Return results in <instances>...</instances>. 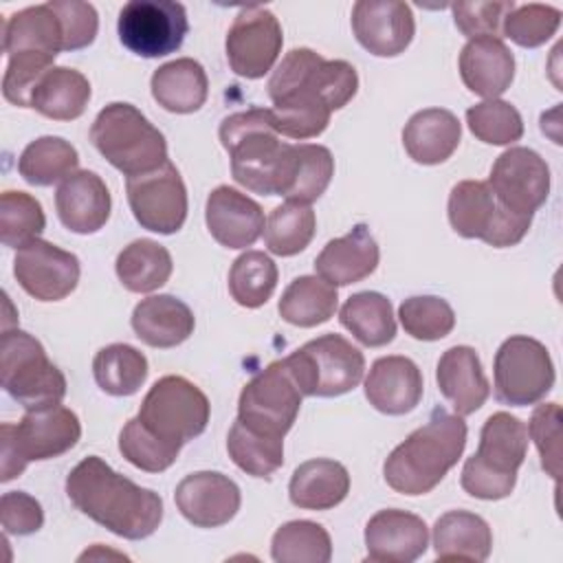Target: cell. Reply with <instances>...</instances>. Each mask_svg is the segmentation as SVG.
Returning <instances> with one entry per match:
<instances>
[{
  "mask_svg": "<svg viewBox=\"0 0 563 563\" xmlns=\"http://www.w3.org/2000/svg\"><path fill=\"white\" fill-rule=\"evenodd\" d=\"M66 495L95 523L130 541L154 534L163 521L161 495L123 477L99 455L84 457L68 473Z\"/></svg>",
  "mask_w": 563,
  "mask_h": 563,
  "instance_id": "1",
  "label": "cell"
},
{
  "mask_svg": "<svg viewBox=\"0 0 563 563\" xmlns=\"http://www.w3.org/2000/svg\"><path fill=\"white\" fill-rule=\"evenodd\" d=\"M466 422L446 409H433L427 424L409 433L383 464L385 482L402 495L433 490L457 464L466 446Z\"/></svg>",
  "mask_w": 563,
  "mask_h": 563,
  "instance_id": "2",
  "label": "cell"
},
{
  "mask_svg": "<svg viewBox=\"0 0 563 563\" xmlns=\"http://www.w3.org/2000/svg\"><path fill=\"white\" fill-rule=\"evenodd\" d=\"M218 134L231 158L233 180L249 191L279 196L290 143L279 141L268 108H251L224 117Z\"/></svg>",
  "mask_w": 563,
  "mask_h": 563,
  "instance_id": "3",
  "label": "cell"
},
{
  "mask_svg": "<svg viewBox=\"0 0 563 563\" xmlns=\"http://www.w3.org/2000/svg\"><path fill=\"white\" fill-rule=\"evenodd\" d=\"M528 427L508 411H495L479 431L477 451L464 462L460 484L477 499L495 501L512 493L528 453Z\"/></svg>",
  "mask_w": 563,
  "mask_h": 563,
  "instance_id": "4",
  "label": "cell"
},
{
  "mask_svg": "<svg viewBox=\"0 0 563 563\" xmlns=\"http://www.w3.org/2000/svg\"><path fill=\"white\" fill-rule=\"evenodd\" d=\"M90 141L128 178L158 169L169 161L163 132L132 103H108L90 125Z\"/></svg>",
  "mask_w": 563,
  "mask_h": 563,
  "instance_id": "5",
  "label": "cell"
},
{
  "mask_svg": "<svg viewBox=\"0 0 563 563\" xmlns=\"http://www.w3.org/2000/svg\"><path fill=\"white\" fill-rule=\"evenodd\" d=\"M81 438V424L75 411L59 402L26 409L18 424L0 427L2 475L0 482H11L22 475L29 462L59 457L70 451Z\"/></svg>",
  "mask_w": 563,
  "mask_h": 563,
  "instance_id": "6",
  "label": "cell"
},
{
  "mask_svg": "<svg viewBox=\"0 0 563 563\" xmlns=\"http://www.w3.org/2000/svg\"><path fill=\"white\" fill-rule=\"evenodd\" d=\"M303 396L332 398L352 391L365 374V356L341 334H321L284 358Z\"/></svg>",
  "mask_w": 563,
  "mask_h": 563,
  "instance_id": "7",
  "label": "cell"
},
{
  "mask_svg": "<svg viewBox=\"0 0 563 563\" xmlns=\"http://www.w3.org/2000/svg\"><path fill=\"white\" fill-rule=\"evenodd\" d=\"M0 376L4 391L24 409L59 402L66 378L46 356L44 345L24 330H4L0 339Z\"/></svg>",
  "mask_w": 563,
  "mask_h": 563,
  "instance_id": "8",
  "label": "cell"
},
{
  "mask_svg": "<svg viewBox=\"0 0 563 563\" xmlns=\"http://www.w3.org/2000/svg\"><path fill=\"white\" fill-rule=\"evenodd\" d=\"M211 405L205 391L185 376L167 374L145 394L136 418L163 442L183 449L209 422Z\"/></svg>",
  "mask_w": 563,
  "mask_h": 563,
  "instance_id": "9",
  "label": "cell"
},
{
  "mask_svg": "<svg viewBox=\"0 0 563 563\" xmlns=\"http://www.w3.org/2000/svg\"><path fill=\"white\" fill-rule=\"evenodd\" d=\"M449 222L462 238H477L495 249L515 246L528 233L532 218L506 209L488 183L462 180L449 194Z\"/></svg>",
  "mask_w": 563,
  "mask_h": 563,
  "instance_id": "10",
  "label": "cell"
},
{
  "mask_svg": "<svg viewBox=\"0 0 563 563\" xmlns=\"http://www.w3.org/2000/svg\"><path fill=\"white\" fill-rule=\"evenodd\" d=\"M495 398L510 407L539 402L554 385V363L548 347L526 334L506 339L493 361Z\"/></svg>",
  "mask_w": 563,
  "mask_h": 563,
  "instance_id": "11",
  "label": "cell"
},
{
  "mask_svg": "<svg viewBox=\"0 0 563 563\" xmlns=\"http://www.w3.org/2000/svg\"><path fill=\"white\" fill-rule=\"evenodd\" d=\"M301 396L284 358L273 361L242 387L238 420L255 433L284 438L297 420Z\"/></svg>",
  "mask_w": 563,
  "mask_h": 563,
  "instance_id": "12",
  "label": "cell"
},
{
  "mask_svg": "<svg viewBox=\"0 0 563 563\" xmlns=\"http://www.w3.org/2000/svg\"><path fill=\"white\" fill-rule=\"evenodd\" d=\"M299 86L314 90L334 112L347 106L356 95L358 75L345 59H323L312 48H292L273 70L268 79V97L273 101Z\"/></svg>",
  "mask_w": 563,
  "mask_h": 563,
  "instance_id": "13",
  "label": "cell"
},
{
  "mask_svg": "<svg viewBox=\"0 0 563 563\" xmlns=\"http://www.w3.org/2000/svg\"><path fill=\"white\" fill-rule=\"evenodd\" d=\"M121 44L139 57H165L178 51L189 31L187 11L174 0H130L117 22Z\"/></svg>",
  "mask_w": 563,
  "mask_h": 563,
  "instance_id": "14",
  "label": "cell"
},
{
  "mask_svg": "<svg viewBox=\"0 0 563 563\" xmlns=\"http://www.w3.org/2000/svg\"><path fill=\"white\" fill-rule=\"evenodd\" d=\"M128 205L134 220L161 235H172L183 229L187 220V187L172 161L147 174L130 176L125 180Z\"/></svg>",
  "mask_w": 563,
  "mask_h": 563,
  "instance_id": "15",
  "label": "cell"
},
{
  "mask_svg": "<svg viewBox=\"0 0 563 563\" xmlns=\"http://www.w3.org/2000/svg\"><path fill=\"white\" fill-rule=\"evenodd\" d=\"M284 35L279 20L264 7H244L227 33V59L235 75L260 79L273 70L282 53Z\"/></svg>",
  "mask_w": 563,
  "mask_h": 563,
  "instance_id": "16",
  "label": "cell"
},
{
  "mask_svg": "<svg viewBox=\"0 0 563 563\" xmlns=\"http://www.w3.org/2000/svg\"><path fill=\"white\" fill-rule=\"evenodd\" d=\"M488 187L506 209L534 216L550 194V167L534 150L515 145L495 158Z\"/></svg>",
  "mask_w": 563,
  "mask_h": 563,
  "instance_id": "17",
  "label": "cell"
},
{
  "mask_svg": "<svg viewBox=\"0 0 563 563\" xmlns=\"http://www.w3.org/2000/svg\"><path fill=\"white\" fill-rule=\"evenodd\" d=\"M79 260L46 240H33L18 249L13 275L24 292L37 301H59L68 297L79 282Z\"/></svg>",
  "mask_w": 563,
  "mask_h": 563,
  "instance_id": "18",
  "label": "cell"
},
{
  "mask_svg": "<svg viewBox=\"0 0 563 563\" xmlns=\"http://www.w3.org/2000/svg\"><path fill=\"white\" fill-rule=\"evenodd\" d=\"M356 42L376 57H396L413 40L411 7L400 0H358L352 7Z\"/></svg>",
  "mask_w": 563,
  "mask_h": 563,
  "instance_id": "19",
  "label": "cell"
},
{
  "mask_svg": "<svg viewBox=\"0 0 563 563\" xmlns=\"http://www.w3.org/2000/svg\"><path fill=\"white\" fill-rule=\"evenodd\" d=\"M174 501L196 528H218L238 515L242 495L231 477L218 471H198L178 482Z\"/></svg>",
  "mask_w": 563,
  "mask_h": 563,
  "instance_id": "20",
  "label": "cell"
},
{
  "mask_svg": "<svg viewBox=\"0 0 563 563\" xmlns=\"http://www.w3.org/2000/svg\"><path fill=\"white\" fill-rule=\"evenodd\" d=\"M429 545L427 523L407 510L387 508L369 517L365 526L367 561L413 563Z\"/></svg>",
  "mask_w": 563,
  "mask_h": 563,
  "instance_id": "21",
  "label": "cell"
},
{
  "mask_svg": "<svg viewBox=\"0 0 563 563\" xmlns=\"http://www.w3.org/2000/svg\"><path fill=\"white\" fill-rule=\"evenodd\" d=\"M205 220L211 238L227 249L253 246L266 227L262 207L229 185H220L209 194Z\"/></svg>",
  "mask_w": 563,
  "mask_h": 563,
  "instance_id": "22",
  "label": "cell"
},
{
  "mask_svg": "<svg viewBox=\"0 0 563 563\" xmlns=\"http://www.w3.org/2000/svg\"><path fill=\"white\" fill-rule=\"evenodd\" d=\"M365 398L387 416H405L422 400L424 383L420 367L400 354L380 356L372 363L365 378Z\"/></svg>",
  "mask_w": 563,
  "mask_h": 563,
  "instance_id": "23",
  "label": "cell"
},
{
  "mask_svg": "<svg viewBox=\"0 0 563 563\" xmlns=\"http://www.w3.org/2000/svg\"><path fill=\"white\" fill-rule=\"evenodd\" d=\"M55 209L62 224L79 235L97 233L110 218L112 198L99 174L77 169L59 183Z\"/></svg>",
  "mask_w": 563,
  "mask_h": 563,
  "instance_id": "24",
  "label": "cell"
},
{
  "mask_svg": "<svg viewBox=\"0 0 563 563\" xmlns=\"http://www.w3.org/2000/svg\"><path fill=\"white\" fill-rule=\"evenodd\" d=\"M378 244L367 224L352 227L350 233L330 240L314 260L321 279L336 286H350L369 277L378 266Z\"/></svg>",
  "mask_w": 563,
  "mask_h": 563,
  "instance_id": "25",
  "label": "cell"
},
{
  "mask_svg": "<svg viewBox=\"0 0 563 563\" xmlns=\"http://www.w3.org/2000/svg\"><path fill=\"white\" fill-rule=\"evenodd\" d=\"M435 380L440 394L451 402L457 416L475 413L490 394L479 356L468 345H453L440 356Z\"/></svg>",
  "mask_w": 563,
  "mask_h": 563,
  "instance_id": "26",
  "label": "cell"
},
{
  "mask_svg": "<svg viewBox=\"0 0 563 563\" xmlns=\"http://www.w3.org/2000/svg\"><path fill=\"white\" fill-rule=\"evenodd\" d=\"M460 77L471 92L497 99L515 79V57L501 37L468 40L460 53Z\"/></svg>",
  "mask_w": 563,
  "mask_h": 563,
  "instance_id": "27",
  "label": "cell"
},
{
  "mask_svg": "<svg viewBox=\"0 0 563 563\" xmlns=\"http://www.w3.org/2000/svg\"><path fill=\"white\" fill-rule=\"evenodd\" d=\"M194 325L191 308L174 295L141 299L132 312V330L150 347H176L194 334Z\"/></svg>",
  "mask_w": 563,
  "mask_h": 563,
  "instance_id": "28",
  "label": "cell"
},
{
  "mask_svg": "<svg viewBox=\"0 0 563 563\" xmlns=\"http://www.w3.org/2000/svg\"><path fill=\"white\" fill-rule=\"evenodd\" d=\"M462 125L451 110H418L402 130V145L409 158L420 165H440L457 150Z\"/></svg>",
  "mask_w": 563,
  "mask_h": 563,
  "instance_id": "29",
  "label": "cell"
},
{
  "mask_svg": "<svg viewBox=\"0 0 563 563\" xmlns=\"http://www.w3.org/2000/svg\"><path fill=\"white\" fill-rule=\"evenodd\" d=\"M350 493L347 468L328 457H314L299 464L288 484V497L303 510H330Z\"/></svg>",
  "mask_w": 563,
  "mask_h": 563,
  "instance_id": "30",
  "label": "cell"
},
{
  "mask_svg": "<svg viewBox=\"0 0 563 563\" xmlns=\"http://www.w3.org/2000/svg\"><path fill=\"white\" fill-rule=\"evenodd\" d=\"M154 101L176 114H189L205 106L209 95V79L200 62L178 57L158 66L150 81Z\"/></svg>",
  "mask_w": 563,
  "mask_h": 563,
  "instance_id": "31",
  "label": "cell"
},
{
  "mask_svg": "<svg viewBox=\"0 0 563 563\" xmlns=\"http://www.w3.org/2000/svg\"><path fill=\"white\" fill-rule=\"evenodd\" d=\"M433 550L440 561L482 563L493 550L490 526L475 512L449 510L433 526Z\"/></svg>",
  "mask_w": 563,
  "mask_h": 563,
  "instance_id": "32",
  "label": "cell"
},
{
  "mask_svg": "<svg viewBox=\"0 0 563 563\" xmlns=\"http://www.w3.org/2000/svg\"><path fill=\"white\" fill-rule=\"evenodd\" d=\"M2 48L9 55L37 53L57 57L64 51V31L48 2L26 7L7 18L2 29Z\"/></svg>",
  "mask_w": 563,
  "mask_h": 563,
  "instance_id": "33",
  "label": "cell"
},
{
  "mask_svg": "<svg viewBox=\"0 0 563 563\" xmlns=\"http://www.w3.org/2000/svg\"><path fill=\"white\" fill-rule=\"evenodd\" d=\"M90 101V81L75 68L53 66L35 84L29 108L53 121H73Z\"/></svg>",
  "mask_w": 563,
  "mask_h": 563,
  "instance_id": "34",
  "label": "cell"
},
{
  "mask_svg": "<svg viewBox=\"0 0 563 563\" xmlns=\"http://www.w3.org/2000/svg\"><path fill=\"white\" fill-rule=\"evenodd\" d=\"M334 176V158L325 145L317 143H290L288 165L284 172L279 196L310 205L328 189Z\"/></svg>",
  "mask_w": 563,
  "mask_h": 563,
  "instance_id": "35",
  "label": "cell"
},
{
  "mask_svg": "<svg viewBox=\"0 0 563 563\" xmlns=\"http://www.w3.org/2000/svg\"><path fill=\"white\" fill-rule=\"evenodd\" d=\"M339 321L358 343L367 347H383L396 336L391 301L374 290L350 295L339 310Z\"/></svg>",
  "mask_w": 563,
  "mask_h": 563,
  "instance_id": "36",
  "label": "cell"
},
{
  "mask_svg": "<svg viewBox=\"0 0 563 563\" xmlns=\"http://www.w3.org/2000/svg\"><path fill=\"white\" fill-rule=\"evenodd\" d=\"M339 306V292L317 275L292 279L277 303L279 317L297 328H314L330 321Z\"/></svg>",
  "mask_w": 563,
  "mask_h": 563,
  "instance_id": "37",
  "label": "cell"
},
{
  "mask_svg": "<svg viewBox=\"0 0 563 563\" xmlns=\"http://www.w3.org/2000/svg\"><path fill=\"white\" fill-rule=\"evenodd\" d=\"M268 114L277 134L303 141L319 136L328 128L332 110L314 90L299 86L273 99Z\"/></svg>",
  "mask_w": 563,
  "mask_h": 563,
  "instance_id": "38",
  "label": "cell"
},
{
  "mask_svg": "<svg viewBox=\"0 0 563 563\" xmlns=\"http://www.w3.org/2000/svg\"><path fill=\"white\" fill-rule=\"evenodd\" d=\"M172 268L169 251L147 238L130 242L114 262L117 277L130 292H152L165 286Z\"/></svg>",
  "mask_w": 563,
  "mask_h": 563,
  "instance_id": "39",
  "label": "cell"
},
{
  "mask_svg": "<svg viewBox=\"0 0 563 563\" xmlns=\"http://www.w3.org/2000/svg\"><path fill=\"white\" fill-rule=\"evenodd\" d=\"M77 150L62 136H40L31 141L18 158L20 176L35 187H48L66 180L77 172Z\"/></svg>",
  "mask_w": 563,
  "mask_h": 563,
  "instance_id": "40",
  "label": "cell"
},
{
  "mask_svg": "<svg viewBox=\"0 0 563 563\" xmlns=\"http://www.w3.org/2000/svg\"><path fill=\"white\" fill-rule=\"evenodd\" d=\"M147 358L128 343H110L92 358L97 385L110 396H132L147 378Z\"/></svg>",
  "mask_w": 563,
  "mask_h": 563,
  "instance_id": "41",
  "label": "cell"
},
{
  "mask_svg": "<svg viewBox=\"0 0 563 563\" xmlns=\"http://www.w3.org/2000/svg\"><path fill=\"white\" fill-rule=\"evenodd\" d=\"M271 556L277 563H328L332 559V541L321 523L295 519L275 530Z\"/></svg>",
  "mask_w": 563,
  "mask_h": 563,
  "instance_id": "42",
  "label": "cell"
},
{
  "mask_svg": "<svg viewBox=\"0 0 563 563\" xmlns=\"http://www.w3.org/2000/svg\"><path fill=\"white\" fill-rule=\"evenodd\" d=\"M317 218L310 205L286 200L275 207L264 227V242L273 255L290 257L301 253L314 238Z\"/></svg>",
  "mask_w": 563,
  "mask_h": 563,
  "instance_id": "43",
  "label": "cell"
},
{
  "mask_svg": "<svg viewBox=\"0 0 563 563\" xmlns=\"http://www.w3.org/2000/svg\"><path fill=\"white\" fill-rule=\"evenodd\" d=\"M229 457L246 475L268 479L284 464V438L251 431L238 418L227 435Z\"/></svg>",
  "mask_w": 563,
  "mask_h": 563,
  "instance_id": "44",
  "label": "cell"
},
{
  "mask_svg": "<svg viewBox=\"0 0 563 563\" xmlns=\"http://www.w3.org/2000/svg\"><path fill=\"white\" fill-rule=\"evenodd\" d=\"M277 266L264 251L242 253L229 271V292L244 308L264 306L277 286Z\"/></svg>",
  "mask_w": 563,
  "mask_h": 563,
  "instance_id": "45",
  "label": "cell"
},
{
  "mask_svg": "<svg viewBox=\"0 0 563 563\" xmlns=\"http://www.w3.org/2000/svg\"><path fill=\"white\" fill-rule=\"evenodd\" d=\"M46 218L37 198L26 191H4L0 196V240L4 246L22 249L37 240Z\"/></svg>",
  "mask_w": 563,
  "mask_h": 563,
  "instance_id": "46",
  "label": "cell"
},
{
  "mask_svg": "<svg viewBox=\"0 0 563 563\" xmlns=\"http://www.w3.org/2000/svg\"><path fill=\"white\" fill-rule=\"evenodd\" d=\"M398 319L405 332L418 341H440L455 328L451 303L435 295H416L400 303Z\"/></svg>",
  "mask_w": 563,
  "mask_h": 563,
  "instance_id": "47",
  "label": "cell"
},
{
  "mask_svg": "<svg viewBox=\"0 0 563 563\" xmlns=\"http://www.w3.org/2000/svg\"><path fill=\"white\" fill-rule=\"evenodd\" d=\"M466 125L475 139L488 145H510L523 136L519 110L501 99H486L466 110Z\"/></svg>",
  "mask_w": 563,
  "mask_h": 563,
  "instance_id": "48",
  "label": "cell"
},
{
  "mask_svg": "<svg viewBox=\"0 0 563 563\" xmlns=\"http://www.w3.org/2000/svg\"><path fill=\"white\" fill-rule=\"evenodd\" d=\"M119 451L132 466L145 473L167 471L178 460V453H180L178 446L163 442L150 429H145L139 418L128 420L125 427L121 429Z\"/></svg>",
  "mask_w": 563,
  "mask_h": 563,
  "instance_id": "49",
  "label": "cell"
},
{
  "mask_svg": "<svg viewBox=\"0 0 563 563\" xmlns=\"http://www.w3.org/2000/svg\"><path fill=\"white\" fill-rule=\"evenodd\" d=\"M561 24V11L550 4H515L501 24V33L523 48H537L545 44Z\"/></svg>",
  "mask_w": 563,
  "mask_h": 563,
  "instance_id": "50",
  "label": "cell"
},
{
  "mask_svg": "<svg viewBox=\"0 0 563 563\" xmlns=\"http://www.w3.org/2000/svg\"><path fill=\"white\" fill-rule=\"evenodd\" d=\"M528 427V438L534 442L539 457H541V468L559 479L561 471V407L556 402H545L539 405L532 416Z\"/></svg>",
  "mask_w": 563,
  "mask_h": 563,
  "instance_id": "51",
  "label": "cell"
},
{
  "mask_svg": "<svg viewBox=\"0 0 563 563\" xmlns=\"http://www.w3.org/2000/svg\"><path fill=\"white\" fill-rule=\"evenodd\" d=\"M55 57L37 53H18L9 55L7 70L2 77V95L9 103L18 108H29L31 92L40 77L53 68Z\"/></svg>",
  "mask_w": 563,
  "mask_h": 563,
  "instance_id": "52",
  "label": "cell"
},
{
  "mask_svg": "<svg viewBox=\"0 0 563 563\" xmlns=\"http://www.w3.org/2000/svg\"><path fill=\"white\" fill-rule=\"evenodd\" d=\"M517 2H455L451 4L455 26L468 37H501V24Z\"/></svg>",
  "mask_w": 563,
  "mask_h": 563,
  "instance_id": "53",
  "label": "cell"
},
{
  "mask_svg": "<svg viewBox=\"0 0 563 563\" xmlns=\"http://www.w3.org/2000/svg\"><path fill=\"white\" fill-rule=\"evenodd\" d=\"M64 31V51H79L95 42L99 29L97 9L81 0H51Z\"/></svg>",
  "mask_w": 563,
  "mask_h": 563,
  "instance_id": "54",
  "label": "cell"
},
{
  "mask_svg": "<svg viewBox=\"0 0 563 563\" xmlns=\"http://www.w3.org/2000/svg\"><path fill=\"white\" fill-rule=\"evenodd\" d=\"M0 521L7 534H33L44 523V510L33 495L9 490L0 499Z\"/></svg>",
  "mask_w": 563,
  "mask_h": 563,
  "instance_id": "55",
  "label": "cell"
}]
</instances>
